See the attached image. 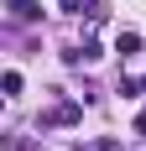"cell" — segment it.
Instances as JSON below:
<instances>
[{
    "label": "cell",
    "instance_id": "obj_1",
    "mask_svg": "<svg viewBox=\"0 0 146 151\" xmlns=\"http://www.w3.org/2000/svg\"><path fill=\"white\" fill-rule=\"evenodd\" d=\"M78 120H84V109H78V104H58V109H47V115H42V130H47V125H78Z\"/></svg>",
    "mask_w": 146,
    "mask_h": 151
},
{
    "label": "cell",
    "instance_id": "obj_8",
    "mask_svg": "<svg viewBox=\"0 0 146 151\" xmlns=\"http://www.w3.org/2000/svg\"><path fill=\"white\" fill-rule=\"evenodd\" d=\"M136 136H146V109H141V115H136Z\"/></svg>",
    "mask_w": 146,
    "mask_h": 151
},
{
    "label": "cell",
    "instance_id": "obj_4",
    "mask_svg": "<svg viewBox=\"0 0 146 151\" xmlns=\"http://www.w3.org/2000/svg\"><path fill=\"white\" fill-rule=\"evenodd\" d=\"M120 94H125V99H136V94H146V78H131V73H120Z\"/></svg>",
    "mask_w": 146,
    "mask_h": 151
},
{
    "label": "cell",
    "instance_id": "obj_7",
    "mask_svg": "<svg viewBox=\"0 0 146 151\" xmlns=\"http://www.w3.org/2000/svg\"><path fill=\"white\" fill-rule=\"evenodd\" d=\"M94 146H99V151H120V141H115V136H104V141H94Z\"/></svg>",
    "mask_w": 146,
    "mask_h": 151
},
{
    "label": "cell",
    "instance_id": "obj_5",
    "mask_svg": "<svg viewBox=\"0 0 146 151\" xmlns=\"http://www.w3.org/2000/svg\"><path fill=\"white\" fill-rule=\"evenodd\" d=\"M78 58H84V63H94V58H104V47L94 42V37H84V47H78Z\"/></svg>",
    "mask_w": 146,
    "mask_h": 151
},
{
    "label": "cell",
    "instance_id": "obj_3",
    "mask_svg": "<svg viewBox=\"0 0 146 151\" xmlns=\"http://www.w3.org/2000/svg\"><path fill=\"white\" fill-rule=\"evenodd\" d=\"M5 11H11L16 21H37V16H42V11H37V0H11Z\"/></svg>",
    "mask_w": 146,
    "mask_h": 151
},
{
    "label": "cell",
    "instance_id": "obj_6",
    "mask_svg": "<svg viewBox=\"0 0 146 151\" xmlns=\"http://www.w3.org/2000/svg\"><path fill=\"white\" fill-rule=\"evenodd\" d=\"M0 89H5V94H11V99H16V94H21V73H16V68H11V73L0 78Z\"/></svg>",
    "mask_w": 146,
    "mask_h": 151
},
{
    "label": "cell",
    "instance_id": "obj_9",
    "mask_svg": "<svg viewBox=\"0 0 146 151\" xmlns=\"http://www.w3.org/2000/svg\"><path fill=\"white\" fill-rule=\"evenodd\" d=\"M73 151H99V146H73Z\"/></svg>",
    "mask_w": 146,
    "mask_h": 151
},
{
    "label": "cell",
    "instance_id": "obj_2",
    "mask_svg": "<svg viewBox=\"0 0 146 151\" xmlns=\"http://www.w3.org/2000/svg\"><path fill=\"white\" fill-rule=\"evenodd\" d=\"M115 52H120V58H136V52H141V31H120Z\"/></svg>",
    "mask_w": 146,
    "mask_h": 151
}]
</instances>
